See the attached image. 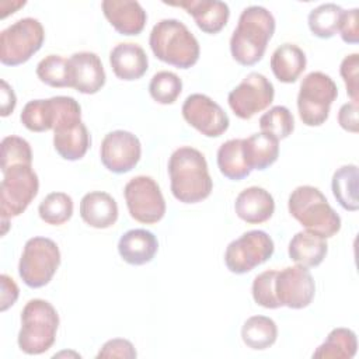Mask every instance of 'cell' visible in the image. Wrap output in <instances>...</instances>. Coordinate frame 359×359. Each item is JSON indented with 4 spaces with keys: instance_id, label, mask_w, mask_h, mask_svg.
<instances>
[{
    "instance_id": "obj_1",
    "label": "cell",
    "mask_w": 359,
    "mask_h": 359,
    "mask_svg": "<svg viewBox=\"0 0 359 359\" xmlns=\"http://www.w3.org/2000/svg\"><path fill=\"white\" fill-rule=\"evenodd\" d=\"M171 194L182 203L206 199L213 188L205 156L191 146L177 149L168 160Z\"/></svg>"
},
{
    "instance_id": "obj_2",
    "label": "cell",
    "mask_w": 359,
    "mask_h": 359,
    "mask_svg": "<svg viewBox=\"0 0 359 359\" xmlns=\"http://www.w3.org/2000/svg\"><path fill=\"white\" fill-rule=\"evenodd\" d=\"M275 18L271 11L261 6L244 8L230 38V52L233 59L241 66L258 63L275 32Z\"/></svg>"
},
{
    "instance_id": "obj_3",
    "label": "cell",
    "mask_w": 359,
    "mask_h": 359,
    "mask_svg": "<svg viewBox=\"0 0 359 359\" xmlns=\"http://www.w3.org/2000/svg\"><path fill=\"white\" fill-rule=\"evenodd\" d=\"M149 45L154 56L178 69H189L199 59V42L188 27L175 18L158 21L150 32Z\"/></svg>"
},
{
    "instance_id": "obj_4",
    "label": "cell",
    "mask_w": 359,
    "mask_h": 359,
    "mask_svg": "<svg viewBox=\"0 0 359 359\" xmlns=\"http://www.w3.org/2000/svg\"><path fill=\"white\" fill-rule=\"evenodd\" d=\"M289 213L307 230L324 238L341 230V217L328 203L323 192L311 185H300L287 201Z\"/></svg>"
},
{
    "instance_id": "obj_5",
    "label": "cell",
    "mask_w": 359,
    "mask_h": 359,
    "mask_svg": "<svg viewBox=\"0 0 359 359\" xmlns=\"http://www.w3.org/2000/svg\"><path fill=\"white\" fill-rule=\"evenodd\" d=\"M59 328V314L46 300L31 299L21 311L18 348L27 355H41L49 351Z\"/></svg>"
},
{
    "instance_id": "obj_6",
    "label": "cell",
    "mask_w": 359,
    "mask_h": 359,
    "mask_svg": "<svg viewBox=\"0 0 359 359\" xmlns=\"http://www.w3.org/2000/svg\"><path fill=\"white\" fill-rule=\"evenodd\" d=\"M39 180L32 165H13L3 171L0 184V215L3 234L11 217L20 216L38 195Z\"/></svg>"
},
{
    "instance_id": "obj_7",
    "label": "cell",
    "mask_w": 359,
    "mask_h": 359,
    "mask_svg": "<svg viewBox=\"0 0 359 359\" xmlns=\"http://www.w3.org/2000/svg\"><path fill=\"white\" fill-rule=\"evenodd\" d=\"M338 97L335 81L323 72L309 73L297 94V111L302 122L307 126L325 123L332 102Z\"/></svg>"
},
{
    "instance_id": "obj_8",
    "label": "cell",
    "mask_w": 359,
    "mask_h": 359,
    "mask_svg": "<svg viewBox=\"0 0 359 359\" xmlns=\"http://www.w3.org/2000/svg\"><path fill=\"white\" fill-rule=\"evenodd\" d=\"M59 265L60 251L57 244L48 237H32L24 245L18 273L27 286L38 289L52 280Z\"/></svg>"
},
{
    "instance_id": "obj_9",
    "label": "cell",
    "mask_w": 359,
    "mask_h": 359,
    "mask_svg": "<svg viewBox=\"0 0 359 359\" xmlns=\"http://www.w3.org/2000/svg\"><path fill=\"white\" fill-rule=\"evenodd\" d=\"M45 41L42 24L25 17L8 25L0 34V62L4 66H18L31 59Z\"/></svg>"
},
{
    "instance_id": "obj_10",
    "label": "cell",
    "mask_w": 359,
    "mask_h": 359,
    "mask_svg": "<svg viewBox=\"0 0 359 359\" xmlns=\"http://www.w3.org/2000/svg\"><path fill=\"white\" fill-rule=\"evenodd\" d=\"M275 251L271 236L262 230H250L233 240L224 251V264L233 273L243 275L266 262Z\"/></svg>"
},
{
    "instance_id": "obj_11",
    "label": "cell",
    "mask_w": 359,
    "mask_h": 359,
    "mask_svg": "<svg viewBox=\"0 0 359 359\" xmlns=\"http://www.w3.org/2000/svg\"><path fill=\"white\" fill-rule=\"evenodd\" d=\"M123 196L130 217L139 223L154 224L165 215V201L161 189L149 175H137L129 180Z\"/></svg>"
},
{
    "instance_id": "obj_12",
    "label": "cell",
    "mask_w": 359,
    "mask_h": 359,
    "mask_svg": "<svg viewBox=\"0 0 359 359\" xmlns=\"http://www.w3.org/2000/svg\"><path fill=\"white\" fill-rule=\"evenodd\" d=\"M275 97L273 84L264 74L252 72L234 87L227 97L229 107L240 119H251L266 109Z\"/></svg>"
},
{
    "instance_id": "obj_13",
    "label": "cell",
    "mask_w": 359,
    "mask_h": 359,
    "mask_svg": "<svg viewBox=\"0 0 359 359\" xmlns=\"http://www.w3.org/2000/svg\"><path fill=\"white\" fill-rule=\"evenodd\" d=\"M182 116L188 125L206 137L222 136L230 125V119L223 108L205 94H191L182 104Z\"/></svg>"
},
{
    "instance_id": "obj_14",
    "label": "cell",
    "mask_w": 359,
    "mask_h": 359,
    "mask_svg": "<svg viewBox=\"0 0 359 359\" xmlns=\"http://www.w3.org/2000/svg\"><path fill=\"white\" fill-rule=\"evenodd\" d=\"M316 293V283L306 266L293 265L276 271L275 294L280 307L300 310L307 307Z\"/></svg>"
},
{
    "instance_id": "obj_15",
    "label": "cell",
    "mask_w": 359,
    "mask_h": 359,
    "mask_svg": "<svg viewBox=\"0 0 359 359\" xmlns=\"http://www.w3.org/2000/svg\"><path fill=\"white\" fill-rule=\"evenodd\" d=\"M140 156V140L128 130H112L107 133L101 142V163L114 174H125L132 171L137 165Z\"/></svg>"
},
{
    "instance_id": "obj_16",
    "label": "cell",
    "mask_w": 359,
    "mask_h": 359,
    "mask_svg": "<svg viewBox=\"0 0 359 359\" xmlns=\"http://www.w3.org/2000/svg\"><path fill=\"white\" fill-rule=\"evenodd\" d=\"M91 146L87 126L81 121V108L63 115L53 128V147L56 153L69 161L80 160Z\"/></svg>"
},
{
    "instance_id": "obj_17",
    "label": "cell",
    "mask_w": 359,
    "mask_h": 359,
    "mask_svg": "<svg viewBox=\"0 0 359 359\" xmlns=\"http://www.w3.org/2000/svg\"><path fill=\"white\" fill-rule=\"evenodd\" d=\"M80 104L73 97L57 95L48 100L28 101L20 115L21 123L31 132L53 130L57 121Z\"/></svg>"
},
{
    "instance_id": "obj_18",
    "label": "cell",
    "mask_w": 359,
    "mask_h": 359,
    "mask_svg": "<svg viewBox=\"0 0 359 359\" xmlns=\"http://www.w3.org/2000/svg\"><path fill=\"white\" fill-rule=\"evenodd\" d=\"M72 87L81 94H95L105 84V70L94 52H76L69 59Z\"/></svg>"
},
{
    "instance_id": "obj_19",
    "label": "cell",
    "mask_w": 359,
    "mask_h": 359,
    "mask_svg": "<svg viewBox=\"0 0 359 359\" xmlns=\"http://www.w3.org/2000/svg\"><path fill=\"white\" fill-rule=\"evenodd\" d=\"M168 6L185 8L187 13L195 20L198 28L205 34H219L227 24L230 8L227 3L217 0H184L165 3Z\"/></svg>"
},
{
    "instance_id": "obj_20",
    "label": "cell",
    "mask_w": 359,
    "mask_h": 359,
    "mask_svg": "<svg viewBox=\"0 0 359 359\" xmlns=\"http://www.w3.org/2000/svg\"><path fill=\"white\" fill-rule=\"evenodd\" d=\"M102 13L121 35H139L147 21V14L139 1L104 0Z\"/></svg>"
},
{
    "instance_id": "obj_21",
    "label": "cell",
    "mask_w": 359,
    "mask_h": 359,
    "mask_svg": "<svg viewBox=\"0 0 359 359\" xmlns=\"http://www.w3.org/2000/svg\"><path fill=\"white\" fill-rule=\"evenodd\" d=\"M236 215L248 224H259L269 220L275 212L272 195L261 187L243 189L234 202Z\"/></svg>"
},
{
    "instance_id": "obj_22",
    "label": "cell",
    "mask_w": 359,
    "mask_h": 359,
    "mask_svg": "<svg viewBox=\"0 0 359 359\" xmlns=\"http://www.w3.org/2000/svg\"><path fill=\"white\" fill-rule=\"evenodd\" d=\"M109 63L114 74L125 81H133L144 76L149 59L143 48L137 43H118L109 52Z\"/></svg>"
},
{
    "instance_id": "obj_23",
    "label": "cell",
    "mask_w": 359,
    "mask_h": 359,
    "mask_svg": "<svg viewBox=\"0 0 359 359\" xmlns=\"http://www.w3.org/2000/svg\"><path fill=\"white\" fill-rule=\"evenodd\" d=\"M158 250L156 236L146 229H132L123 233L118 241V252L129 265L149 264Z\"/></svg>"
},
{
    "instance_id": "obj_24",
    "label": "cell",
    "mask_w": 359,
    "mask_h": 359,
    "mask_svg": "<svg viewBox=\"0 0 359 359\" xmlns=\"http://www.w3.org/2000/svg\"><path fill=\"white\" fill-rule=\"evenodd\" d=\"M80 216L90 227L108 229L118 220L116 201L102 191L88 192L80 201Z\"/></svg>"
},
{
    "instance_id": "obj_25",
    "label": "cell",
    "mask_w": 359,
    "mask_h": 359,
    "mask_svg": "<svg viewBox=\"0 0 359 359\" xmlns=\"http://www.w3.org/2000/svg\"><path fill=\"white\" fill-rule=\"evenodd\" d=\"M287 252H289V258L297 265H302L306 268H314L324 261L328 252V244L324 237L316 233L303 230V231H297L292 237V240L289 241Z\"/></svg>"
},
{
    "instance_id": "obj_26",
    "label": "cell",
    "mask_w": 359,
    "mask_h": 359,
    "mask_svg": "<svg viewBox=\"0 0 359 359\" xmlns=\"http://www.w3.org/2000/svg\"><path fill=\"white\" fill-rule=\"evenodd\" d=\"M306 53L294 43L278 46L271 56V69L280 83H294L306 69Z\"/></svg>"
},
{
    "instance_id": "obj_27",
    "label": "cell",
    "mask_w": 359,
    "mask_h": 359,
    "mask_svg": "<svg viewBox=\"0 0 359 359\" xmlns=\"http://www.w3.org/2000/svg\"><path fill=\"white\" fill-rule=\"evenodd\" d=\"M244 154L251 170L264 171L279 157V140L265 132L244 139Z\"/></svg>"
},
{
    "instance_id": "obj_28",
    "label": "cell",
    "mask_w": 359,
    "mask_h": 359,
    "mask_svg": "<svg viewBox=\"0 0 359 359\" xmlns=\"http://www.w3.org/2000/svg\"><path fill=\"white\" fill-rule=\"evenodd\" d=\"M217 167L220 172L233 181H241L251 174L244 154V139H230L217 150Z\"/></svg>"
},
{
    "instance_id": "obj_29",
    "label": "cell",
    "mask_w": 359,
    "mask_h": 359,
    "mask_svg": "<svg viewBox=\"0 0 359 359\" xmlns=\"http://www.w3.org/2000/svg\"><path fill=\"white\" fill-rule=\"evenodd\" d=\"M358 351L356 334L349 328H334L325 341L313 352V358L352 359Z\"/></svg>"
},
{
    "instance_id": "obj_30",
    "label": "cell",
    "mask_w": 359,
    "mask_h": 359,
    "mask_svg": "<svg viewBox=\"0 0 359 359\" xmlns=\"http://www.w3.org/2000/svg\"><path fill=\"white\" fill-rule=\"evenodd\" d=\"M276 338V323L266 316H252L243 324L241 339L248 348L254 351L268 349L275 344Z\"/></svg>"
},
{
    "instance_id": "obj_31",
    "label": "cell",
    "mask_w": 359,
    "mask_h": 359,
    "mask_svg": "<svg viewBox=\"0 0 359 359\" xmlns=\"http://www.w3.org/2000/svg\"><path fill=\"white\" fill-rule=\"evenodd\" d=\"M331 188L334 198L345 210H358V167L355 164L339 167L332 175Z\"/></svg>"
},
{
    "instance_id": "obj_32",
    "label": "cell",
    "mask_w": 359,
    "mask_h": 359,
    "mask_svg": "<svg viewBox=\"0 0 359 359\" xmlns=\"http://www.w3.org/2000/svg\"><path fill=\"white\" fill-rule=\"evenodd\" d=\"M342 14L344 8L335 3H324L313 8L307 17L311 34L321 39L332 38L339 32Z\"/></svg>"
},
{
    "instance_id": "obj_33",
    "label": "cell",
    "mask_w": 359,
    "mask_h": 359,
    "mask_svg": "<svg viewBox=\"0 0 359 359\" xmlns=\"http://www.w3.org/2000/svg\"><path fill=\"white\" fill-rule=\"evenodd\" d=\"M73 199L65 192L48 194L38 206L39 217L52 226H60L70 220L73 215Z\"/></svg>"
},
{
    "instance_id": "obj_34",
    "label": "cell",
    "mask_w": 359,
    "mask_h": 359,
    "mask_svg": "<svg viewBox=\"0 0 359 359\" xmlns=\"http://www.w3.org/2000/svg\"><path fill=\"white\" fill-rule=\"evenodd\" d=\"M36 76L49 87H72L69 60L59 55L45 56L36 66Z\"/></svg>"
},
{
    "instance_id": "obj_35",
    "label": "cell",
    "mask_w": 359,
    "mask_h": 359,
    "mask_svg": "<svg viewBox=\"0 0 359 359\" xmlns=\"http://www.w3.org/2000/svg\"><path fill=\"white\" fill-rule=\"evenodd\" d=\"M182 91V81L181 79L167 70L157 72L149 84V93L151 98L163 105H170L177 101Z\"/></svg>"
},
{
    "instance_id": "obj_36",
    "label": "cell",
    "mask_w": 359,
    "mask_h": 359,
    "mask_svg": "<svg viewBox=\"0 0 359 359\" xmlns=\"http://www.w3.org/2000/svg\"><path fill=\"white\" fill-rule=\"evenodd\" d=\"M261 132L275 136L278 140L286 139L294 129V118L289 108L275 105L259 118Z\"/></svg>"
},
{
    "instance_id": "obj_37",
    "label": "cell",
    "mask_w": 359,
    "mask_h": 359,
    "mask_svg": "<svg viewBox=\"0 0 359 359\" xmlns=\"http://www.w3.org/2000/svg\"><path fill=\"white\" fill-rule=\"evenodd\" d=\"M32 165L29 143L20 136H6L1 140V172L13 165Z\"/></svg>"
},
{
    "instance_id": "obj_38",
    "label": "cell",
    "mask_w": 359,
    "mask_h": 359,
    "mask_svg": "<svg viewBox=\"0 0 359 359\" xmlns=\"http://www.w3.org/2000/svg\"><path fill=\"white\" fill-rule=\"evenodd\" d=\"M276 271H265L254 278L251 292L254 302L265 309H279L280 304L275 294Z\"/></svg>"
},
{
    "instance_id": "obj_39",
    "label": "cell",
    "mask_w": 359,
    "mask_h": 359,
    "mask_svg": "<svg viewBox=\"0 0 359 359\" xmlns=\"http://www.w3.org/2000/svg\"><path fill=\"white\" fill-rule=\"evenodd\" d=\"M359 55L351 53L344 57L339 66V74L345 83L346 94L349 95L352 102H358L359 94Z\"/></svg>"
},
{
    "instance_id": "obj_40",
    "label": "cell",
    "mask_w": 359,
    "mask_h": 359,
    "mask_svg": "<svg viewBox=\"0 0 359 359\" xmlns=\"http://www.w3.org/2000/svg\"><path fill=\"white\" fill-rule=\"evenodd\" d=\"M136 349L133 344L123 338H114L107 341L100 352L97 353V359L101 358H125V359H133L136 358Z\"/></svg>"
},
{
    "instance_id": "obj_41",
    "label": "cell",
    "mask_w": 359,
    "mask_h": 359,
    "mask_svg": "<svg viewBox=\"0 0 359 359\" xmlns=\"http://www.w3.org/2000/svg\"><path fill=\"white\" fill-rule=\"evenodd\" d=\"M359 10L351 8L344 10L341 27H339V35L344 42L346 43H358L359 42V18H358Z\"/></svg>"
},
{
    "instance_id": "obj_42",
    "label": "cell",
    "mask_w": 359,
    "mask_h": 359,
    "mask_svg": "<svg viewBox=\"0 0 359 359\" xmlns=\"http://www.w3.org/2000/svg\"><path fill=\"white\" fill-rule=\"evenodd\" d=\"M338 123L339 126L351 133H358V102H346L338 111Z\"/></svg>"
},
{
    "instance_id": "obj_43",
    "label": "cell",
    "mask_w": 359,
    "mask_h": 359,
    "mask_svg": "<svg viewBox=\"0 0 359 359\" xmlns=\"http://www.w3.org/2000/svg\"><path fill=\"white\" fill-rule=\"evenodd\" d=\"M0 283H1V311H6L18 299V286L15 285L14 279H11L6 273L0 276Z\"/></svg>"
},
{
    "instance_id": "obj_44",
    "label": "cell",
    "mask_w": 359,
    "mask_h": 359,
    "mask_svg": "<svg viewBox=\"0 0 359 359\" xmlns=\"http://www.w3.org/2000/svg\"><path fill=\"white\" fill-rule=\"evenodd\" d=\"M0 83H1V116L6 118L10 114H13L17 104V98L13 88L6 80H1Z\"/></svg>"
}]
</instances>
